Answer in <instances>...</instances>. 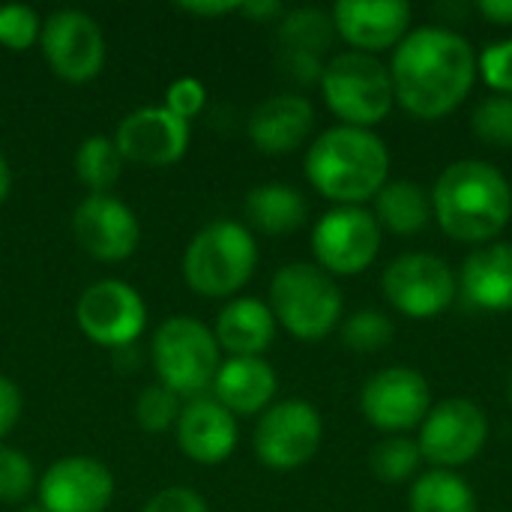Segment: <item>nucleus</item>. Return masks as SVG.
Returning a JSON list of instances; mask_svg holds the SVG:
<instances>
[{"label":"nucleus","mask_w":512,"mask_h":512,"mask_svg":"<svg viewBox=\"0 0 512 512\" xmlns=\"http://www.w3.org/2000/svg\"><path fill=\"white\" fill-rule=\"evenodd\" d=\"M390 78L399 105L420 117L438 120L459 108L477 81V57L471 42L450 27H417L393 54Z\"/></svg>","instance_id":"nucleus-1"},{"label":"nucleus","mask_w":512,"mask_h":512,"mask_svg":"<svg viewBox=\"0 0 512 512\" xmlns=\"http://www.w3.org/2000/svg\"><path fill=\"white\" fill-rule=\"evenodd\" d=\"M432 216L459 243H489L510 222V180L486 159H459L435 180Z\"/></svg>","instance_id":"nucleus-2"},{"label":"nucleus","mask_w":512,"mask_h":512,"mask_svg":"<svg viewBox=\"0 0 512 512\" xmlns=\"http://www.w3.org/2000/svg\"><path fill=\"white\" fill-rule=\"evenodd\" d=\"M390 174L387 144L360 126H333L321 132L306 153V177L339 207H360L375 198Z\"/></svg>","instance_id":"nucleus-3"},{"label":"nucleus","mask_w":512,"mask_h":512,"mask_svg":"<svg viewBox=\"0 0 512 512\" xmlns=\"http://www.w3.org/2000/svg\"><path fill=\"white\" fill-rule=\"evenodd\" d=\"M258 267V243L252 231L234 219L204 225L183 252V282L207 297L225 300L249 285Z\"/></svg>","instance_id":"nucleus-4"},{"label":"nucleus","mask_w":512,"mask_h":512,"mask_svg":"<svg viewBox=\"0 0 512 512\" xmlns=\"http://www.w3.org/2000/svg\"><path fill=\"white\" fill-rule=\"evenodd\" d=\"M156 381L183 399L204 396L222 366V348L213 330L189 315H174L159 324L150 342Z\"/></svg>","instance_id":"nucleus-5"},{"label":"nucleus","mask_w":512,"mask_h":512,"mask_svg":"<svg viewBox=\"0 0 512 512\" xmlns=\"http://www.w3.org/2000/svg\"><path fill=\"white\" fill-rule=\"evenodd\" d=\"M270 312L300 342L330 336L342 318V291L318 264L294 261L276 270L270 282Z\"/></svg>","instance_id":"nucleus-6"},{"label":"nucleus","mask_w":512,"mask_h":512,"mask_svg":"<svg viewBox=\"0 0 512 512\" xmlns=\"http://www.w3.org/2000/svg\"><path fill=\"white\" fill-rule=\"evenodd\" d=\"M321 93L327 108L342 120V126L369 129L381 123L396 102L390 69L363 51H342L324 63Z\"/></svg>","instance_id":"nucleus-7"},{"label":"nucleus","mask_w":512,"mask_h":512,"mask_svg":"<svg viewBox=\"0 0 512 512\" xmlns=\"http://www.w3.org/2000/svg\"><path fill=\"white\" fill-rule=\"evenodd\" d=\"M75 321L93 345L108 351H126L147 327V303L129 282L99 279L81 291Z\"/></svg>","instance_id":"nucleus-8"},{"label":"nucleus","mask_w":512,"mask_h":512,"mask_svg":"<svg viewBox=\"0 0 512 512\" xmlns=\"http://www.w3.org/2000/svg\"><path fill=\"white\" fill-rule=\"evenodd\" d=\"M324 420L306 399H285L270 405L255 426V456L273 471L303 468L321 447Z\"/></svg>","instance_id":"nucleus-9"},{"label":"nucleus","mask_w":512,"mask_h":512,"mask_svg":"<svg viewBox=\"0 0 512 512\" xmlns=\"http://www.w3.org/2000/svg\"><path fill=\"white\" fill-rule=\"evenodd\" d=\"M39 48L51 72L66 84H87L105 66V36L93 15L57 9L42 21Z\"/></svg>","instance_id":"nucleus-10"},{"label":"nucleus","mask_w":512,"mask_h":512,"mask_svg":"<svg viewBox=\"0 0 512 512\" xmlns=\"http://www.w3.org/2000/svg\"><path fill=\"white\" fill-rule=\"evenodd\" d=\"M387 303L408 318H435L456 300V276L438 255L405 252L381 276Z\"/></svg>","instance_id":"nucleus-11"},{"label":"nucleus","mask_w":512,"mask_h":512,"mask_svg":"<svg viewBox=\"0 0 512 512\" xmlns=\"http://www.w3.org/2000/svg\"><path fill=\"white\" fill-rule=\"evenodd\" d=\"M381 249V225L363 207H336L315 222L312 252L330 276L363 273Z\"/></svg>","instance_id":"nucleus-12"},{"label":"nucleus","mask_w":512,"mask_h":512,"mask_svg":"<svg viewBox=\"0 0 512 512\" xmlns=\"http://www.w3.org/2000/svg\"><path fill=\"white\" fill-rule=\"evenodd\" d=\"M489 438V420L471 399H444L420 423V453L441 471H453L480 456Z\"/></svg>","instance_id":"nucleus-13"},{"label":"nucleus","mask_w":512,"mask_h":512,"mask_svg":"<svg viewBox=\"0 0 512 512\" xmlns=\"http://www.w3.org/2000/svg\"><path fill=\"white\" fill-rule=\"evenodd\" d=\"M75 243L102 264H117L135 255L141 222L135 210L114 195H87L72 213Z\"/></svg>","instance_id":"nucleus-14"},{"label":"nucleus","mask_w":512,"mask_h":512,"mask_svg":"<svg viewBox=\"0 0 512 512\" xmlns=\"http://www.w3.org/2000/svg\"><path fill=\"white\" fill-rule=\"evenodd\" d=\"M114 474L90 456H63L36 483L45 512H105L114 501Z\"/></svg>","instance_id":"nucleus-15"},{"label":"nucleus","mask_w":512,"mask_h":512,"mask_svg":"<svg viewBox=\"0 0 512 512\" xmlns=\"http://www.w3.org/2000/svg\"><path fill=\"white\" fill-rule=\"evenodd\" d=\"M360 411L381 432H408L432 411V393L420 372L390 366L366 381L360 393Z\"/></svg>","instance_id":"nucleus-16"},{"label":"nucleus","mask_w":512,"mask_h":512,"mask_svg":"<svg viewBox=\"0 0 512 512\" xmlns=\"http://www.w3.org/2000/svg\"><path fill=\"white\" fill-rule=\"evenodd\" d=\"M114 147L123 162L144 168H168L189 150V123L174 117L165 105H147L126 114L114 132Z\"/></svg>","instance_id":"nucleus-17"},{"label":"nucleus","mask_w":512,"mask_h":512,"mask_svg":"<svg viewBox=\"0 0 512 512\" xmlns=\"http://www.w3.org/2000/svg\"><path fill=\"white\" fill-rule=\"evenodd\" d=\"M177 447L186 459L198 465H222L237 450V417L222 408L213 396H195L183 402L180 420L174 426Z\"/></svg>","instance_id":"nucleus-18"},{"label":"nucleus","mask_w":512,"mask_h":512,"mask_svg":"<svg viewBox=\"0 0 512 512\" xmlns=\"http://www.w3.org/2000/svg\"><path fill=\"white\" fill-rule=\"evenodd\" d=\"M336 33L354 45V51L375 54L399 45L408 36L411 3L405 0H339L333 6Z\"/></svg>","instance_id":"nucleus-19"},{"label":"nucleus","mask_w":512,"mask_h":512,"mask_svg":"<svg viewBox=\"0 0 512 512\" xmlns=\"http://www.w3.org/2000/svg\"><path fill=\"white\" fill-rule=\"evenodd\" d=\"M315 126V108L306 96L297 93H279L264 99L252 117H249V138L252 144L267 156H285L294 153L300 144H306L309 132Z\"/></svg>","instance_id":"nucleus-20"},{"label":"nucleus","mask_w":512,"mask_h":512,"mask_svg":"<svg viewBox=\"0 0 512 512\" xmlns=\"http://www.w3.org/2000/svg\"><path fill=\"white\" fill-rule=\"evenodd\" d=\"M276 387V372L264 357H228L222 360L210 390L213 399L234 417H252L273 405Z\"/></svg>","instance_id":"nucleus-21"},{"label":"nucleus","mask_w":512,"mask_h":512,"mask_svg":"<svg viewBox=\"0 0 512 512\" xmlns=\"http://www.w3.org/2000/svg\"><path fill=\"white\" fill-rule=\"evenodd\" d=\"M465 300L486 312L512 309V243H486L474 249L459 276Z\"/></svg>","instance_id":"nucleus-22"},{"label":"nucleus","mask_w":512,"mask_h":512,"mask_svg":"<svg viewBox=\"0 0 512 512\" xmlns=\"http://www.w3.org/2000/svg\"><path fill=\"white\" fill-rule=\"evenodd\" d=\"M213 336L231 357H261L276 339V318L258 297H234L216 315Z\"/></svg>","instance_id":"nucleus-23"},{"label":"nucleus","mask_w":512,"mask_h":512,"mask_svg":"<svg viewBox=\"0 0 512 512\" xmlns=\"http://www.w3.org/2000/svg\"><path fill=\"white\" fill-rule=\"evenodd\" d=\"M306 198L288 183H264L246 195V219L255 231L282 237L294 234L306 222Z\"/></svg>","instance_id":"nucleus-24"},{"label":"nucleus","mask_w":512,"mask_h":512,"mask_svg":"<svg viewBox=\"0 0 512 512\" xmlns=\"http://www.w3.org/2000/svg\"><path fill=\"white\" fill-rule=\"evenodd\" d=\"M375 219L393 234H417L432 219V195L414 180H387L375 195Z\"/></svg>","instance_id":"nucleus-25"},{"label":"nucleus","mask_w":512,"mask_h":512,"mask_svg":"<svg viewBox=\"0 0 512 512\" xmlns=\"http://www.w3.org/2000/svg\"><path fill=\"white\" fill-rule=\"evenodd\" d=\"M408 507L411 512H477V495L456 471L435 468L411 483Z\"/></svg>","instance_id":"nucleus-26"},{"label":"nucleus","mask_w":512,"mask_h":512,"mask_svg":"<svg viewBox=\"0 0 512 512\" xmlns=\"http://www.w3.org/2000/svg\"><path fill=\"white\" fill-rule=\"evenodd\" d=\"M123 156L108 135H87L75 150V174L90 195H108L123 177Z\"/></svg>","instance_id":"nucleus-27"},{"label":"nucleus","mask_w":512,"mask_h":512,"mask_svg":"<svg viewBox=\"0 0 512 512\" xmlns=\"http://www.w3.org/2000/svg\"><path fill=\"white\" fill-rule=\"evenodd\" d=\"M333 36H336L333 18L324 15L321 9H294L279 24V42L285 54L318 57L321 51L330 48Z\"/></svg>","instance_id":"nucleus-28"},{"label":"nucleus","mask_w":512,"mask_h":512,"mask_svg":"<svg viewBox=\"0 0 512 512\" xmlns=\"http://www.w3.org/2000/svg\"><path fill=\"white\" fill-rule=\"evenodd\" d=\"M423 462L420 447L405 435H390L369 453V468L381 483H405L417 474Z\"/></svg>","instance_id":"nucleus-29"},{"label":"nucleus","mask_w":512,"mask_h":512,"mask_svg":"<svg viewBox=\"0 0 512 512\" xmlns=\"http://www.w3.org/2000/svg\"><path fill=\"white\" fill-rule=\"evenodd\" d=\"M183 396H177L174 390L162 387L159 381L144 387L135 399V423L147 432V435H162L168 429L177 426L180 411H183Z\"/></svg>","instance_id":"nucleus-30"},{"label":"nucleus","mask_w":512,"mask_h":512,"mask_svg":"<svg viewBox=\"0 0 512 512\" xmlns=\"http://www.w3.org/2000/svg\"><path fill=\"white\" fill-rule=\"evenodd\" d=\"M36 468L33 462L15 450L0 444V504H27V498L36 492Z\"/></svg>","instance_id":"nucleus-31"},{"label":"nucleus","mask_w":512,"mask_h":512,"mask_svg":"<svg viewBox=\"0 0 512 512\" xmlns=\"http://www.w3.org/2000/svg\"><path fill=\"white\" fill-rule=\"evenodd\" d=\"M474 132L492 147H512V96H486L474 108Z\"/></svg>","instance_id":"nucleus-32"},{"label":"nucleus","mask_w":512,"mask_h":512,"mask_svg":"<svg viewBox=\"0 0 512 512\" xmlns=\"http://www.w3.org/2000/svg\"><path fill=\"white\" fill-rule=\"evenodd\" d=\"M393 339V324L378 309H360L342 324V342L354 351H378Z\"/></svg>","instance_id":"nucleus-33"},{"label":"nucleus","mask_w":512,"mask_h":512,"mask_svg":"<svg viewBox=\"0 0 512 512\" xmlns=\"http://www.w3.org/2000/svg\"><path fill=\"white\" fill-rule=\"evenodd\" d=\"M39 36H42V18L36 15V9L21 6V3L0 6V45L3 48L27 51L39 45Z\"/></svg>","instance_id":"nucleus-34"},{"label":"nucleus","mask_w":512,"mask_h":512,"mask_svg":"<svg viewBox=\"0 0 512 512\" xmlns=\"http://www.w3.org/2000/svg\"><path fill=\"white\" fill-rule=\"evenodd\" d=\"M477 72L492 90H498L501 96H512V39L492 42L477 60Z\"/></svg>","instance_id":"nucleus-35"},{"label":"nucleus","mask_w":512,"mask_h":512,"mask_svg":"<svg viewBox=\"0 0 512 512\" xmlns=\"http://www.w3.org/2000/svg\"><path fill=\"white\" fill-rule=\"evenodd\" d=\"M204 105H207V87L192 75H183V78L171 81L168 90H165V108L174 117L186 120V123L192 117H198L204 111Z\"/></svg>","instance_id":"nucleus-36"},{"label":"nucleus","mask_w":512,"mask_h":512,"mask_svg":"<svg viewBox=\"0 0 512 512\" xmlns=\"http://www.w3.org/2000/svg\"><path fill=\"white\" fill-rule=\"evenodd\" d=\"M141 512H210L207 510V501L195 492V489H186V486H168L162 492H156Z\"/></svg>","instance_id":"nucleus-37"},{"label":"nucleus","mask_w":512,"mask_h":512,"mask_svg":"<svg viewBox=\"0 0 512 512\" xmlns=\"http://www.w3.org/2000/svg\"><path fill=\"white\" fill-rule=\"evenodd\" d=\"M21 411H24V399H21L18 384H15L12 378L0 375V444H3V438L18 426Z\"/></svg>","instance_id":"nucleus-38"},{"label":"nucleus","mask_w":512,"mask_h":512,"mask_svg":"<svg viewBox=\"0 0 512 512\" xmlns=\"http://www.w3.org/2000/svg\"><path fill=\"white\" fill-rule=\"evenodd\" d=\"M183 12L189 15H198V18H219V15H228V12H240V3H231V0H210V3H180Z\"/></svg>","instance_id":"nucleus-39"},{"label":"nucleus","mask_w":512,"mask_h":512,"mask_svg":"<svg viewBox=\"0 0 512 512\" xmlns=\"http://www.w3.org/2000/svg\"><path fill=\"white\" fill-rule=\"evenodd\" d=\"M480 12L495 24H512V0H480Z\"/></svg>","instance_id":"nucleus-40"},{"label":"nucleus","mask_w":512,"mask_h":512,"mask_svg":"<svg viewBox=\"0 0 512 512\" xmlns=\"http://www.w3.org/2000/svg\"><path fill=\"white\" fill-rule=\"evenodd\" d=\"M240 12L243 15H249V18H273V15H279L282 12V3H276V0H252V3H240Z\"/></svg>","instance_id":"nucleus-41"},{"label":"nucleus","mask_w":512,"mask_h":512,"mask_svg":"<svg viewBox=\"0 0 512 512\" xmlns=\"http://www.w3.org/2000/svg\"><path fill=\"white\" fill-rule=\"evenodd\" d=\"M9 192H12V171H9V162H6V156L0 153V204L9 198Z\"/></svg>","instance_id":"nucleus-42"},{"label":"nucleus","mask_w":512,"mask_h":512,"mask_svg":"<svg viewBox=\"0 0 512 512\" xmlns=\"http://www.w3.org/2000/svg\"><path fill=\"white\" fill-rule=\"evenodd\" d=\"M18 512H45V510H42L39 504H21V507H18Z\"/></svg>","instance_id":"nucleus-43"}]
</instances>
